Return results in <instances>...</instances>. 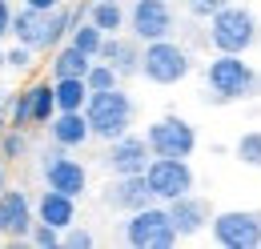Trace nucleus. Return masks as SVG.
<instances>
[{"label": "nucleus", "instance_id": "nucleus-1", "mask_svg": "<svg viewBox=\"0 0 261 249\" xmlns=\"http://www.w3.org/2000/svg\"><path fill=\"white\" fill-rule=\"evenodd\" d=\"M261 96V72L241 53H213L205 64V105H233V101H257Z\"/></svg>", "mask_w": 261, "mask_h": 249}, {"label": "nucleus", "instance_id": "nucleus-2", "mask_svg": "<svg viewBox=\"0 0 261 249\" xmlns=\"http://www.w3.org/2000/svg\"><path fill=\"white\" fill-rule=\"evenodd\" d=\"M261 36V20L245 8V4H225L221 12L209 16V29H205V44H213V53H249Z\"/></svg>", "mask_w": 261, "mask_h": 249}, {"label": "nucleus", "instance_id": "nucleus-3", "mask_svg": "<svg viewBox=\"0 0 261 249\" xmlns=\"http://www.w3.org/2000/svg\"><path fill=\"white\" fill-rule=\"evenodd\" d=\"M85 117H89V124H93V137H100V141H117V137L133 133L137 101H133V93H125V89L117 85V89H105V93L89 96Z\"/></svg>", "mask_w": 261, "mask_h": 249}, {"label": "nucleus", "instance_id": "nucleus-4", "mask_svg": "<svg viewBox=\"0 0 261 249\" xmlns=\"http://www.w3.org/2000/svg\"><path fill=\"white\" fill-rule=\"evenodd\" d=\"M121 237H125V245H133V249H173L181 241V233H177L173 213H169L165 201H153V205L129 213V221L121 225Z\"/></svg>", "mask_w": 261, "mask_h": 249}, {"label": "nucleus", "instance_id": "nucleus-5", "mask_svg": "<svg viewBox=\"0 0 261 249\" xmlns=\"http://www.w3.org/2000/svg\"><path fill=\"white\" fill-rule=\"evenodd\" d=\"M193 72V53L185 48V44H177L173 36H165V40H149L145 44V57H141V77L149 81V85H181L185 77Z\"/></svg>", "mask_w": 261, "mask_h": 249}, {"label": "nucleus", "instance_id": "nucleus-6", "mask_svg": "<svg viewBox=\"0 0 261 249\" xmlns=\"http://www.w3.org/2000/svg\"><path fill=\"white\" fill-rule=\"evenodd\" d=\"M40 181H44V189H61L68 197H85L89 193V169H85V161L72 157V149L53 145V149L40 153Z\"/></svg>", "mask_w": 261, "mask_h": 249}, {"label": "nucleus", "instance_id": "nucleus-7", "mask_svg": "<svg viewBox=\"0 0 261 249\" xmlns=\"http://www.w3.org/2000/svg\"><path fill=\"white\" fill-rule=\"evenodd\" d=\"M209 233L221 249H257L261 245V213L257 209H225L213 213Z\"/></svg>", "mask_w": 261, "mask_h": 249}, {"label": "nucleus", "instance_id": "nucleus-8", "mask_svg": "<svg viewBox=\"0 0 261 249\" xmlns=\"http://www.w3.org/2000/svg\"><path fill=\"white\" fill-rule=\"evenodd\" d=\"M145 177H149V185L157 193V201H177V197L193 193V185H197L189 157H153Z\"/></svg>", "mask_w": 261, "mask_h": 249}, {"label": "nucleus", "instance_id": "nucleus-9", "mask_svg": "<svg viewBox=\"0 0 261 249\" xmlns=\"http://www.w3.org/2000/svg\"><path fill=\"white\" fill-rule=\"evenodd\" d=\"M145 141L153 157H193L197 153V129L185 117H161L145 129Z\"/></svg>", "mask_w": 261, "mask_h": 249}, {"label": "nucleus", "instance_id": "nucleus-10", "mask_svg": "<svg viewBox=\"0 0 261 249\" xmlns=\"http://www.w3.org/2000/svg\"><path fill=\"white\" fill-rule=\"evenodd\" d=\"M129 32L137 40H165L177 32V12L169 0H133L129 4Z\"/></svg>", "mask_w": 261, "mask_h": 249}, {"label": "nucleus", "instance_id": "nucleus-11", "mask_svg": "<svg viewBox=\"0 0 261 249\" xmlns=\"http://www.w3.org/2000/svg\"><path fill=\"white\" fill-rule=\"evenodd\" d=\"M153 161V149L145 137L137 133H125L117 141H109V149L100 153V165L109 169V177H133V173H145Z\"/></svg>", "mask_w": 261, "mask_h": 249}, {"label": "nucleus", "instance_id": "nucleus-12", "mask_svg": "<svg viewBox=\"0 0 261 249\" xmlns=\"http://www.w3.org/2000/svg\"><path fill=\"white\" fill-rule=\"evenodd\" d=\"M100 201H105V209H113V213H137V209L153 205L157 193H153V185H149L145 173H133V177H109Z\"/></svg>", "mask_w": 261, "mask_h": 249}, {"label": "nucleus", "instance_id": "nucleus-13", "mask_svg": "<svg viewBox=\"0 0 261 249\" xmlns=\"http://www.w3.org/2000/svg\"><path fill=\"white\" fill-rule=\"evenodd\" d=\"M36 225V205L24 189H4L0 193V237L8 241H29Z\"/></svg>", "mask_w": 261, "mask_h": 249}, {"label": "nucleus", "instance_id": "nucleus-14", "mask_svg": "<svg viewBox=\"0 0 261 249\" xmlns=\"http://www.w3.org/2000/svg\"><path fill=\"white\" fill-rule=\"evenodd\" d=\"M12 36L36 53H53V8L44 12L33 4H20L16 16H12Z\"/></svg>", "mask_w": 261, "mask_h": 249}, {"label": "nucleus", "instance_id": "nucleus-15", "mask_svg": "<svg viewBox=\"0 0 261 249\" xmlns=\"http://www.w3.org/2000/svg\"><path fill=\"white\" fill-rule=\"evenodd\" d=\"M141 57H145V40L125 36V32H109L100 44V61H109L121 77H141Z\"/></svg>", "mask_w": 261, "mask_h": 249}, {"label": "nucleus", "instance_id": "nucleus-16", "mask_svg": "<svg viewBox=\"0 0 261 249\" xmlns=\"http://www.w3.org/2000/svg\"><path fill=\"white\" fill-rule=\"evenodd\" d=\"M169 205V213H173V225H177V233L181 237H197L209 221H213V209H209V201L205 197H197V193H185V197H177V201H165Z\"/></svg>", "mask_w": 261, "mask_h": 249}, {"label": "nucleus", "instance_id": "nucleus-17", "mask_svg": "<svg viewBox=\"0 0 261 249\" xmlns=\"http://www.w3.org/2000/svg\"><path fill=\"white\" fill-rule=\"evenodd\" d=\"M48 137H53V145H61V149H85L89 137H93V124L85 117V109L57 113V117L48 121Z\"/></svg>", "mask_w": 261, "mask_h": 249}, {"label": "nucleus", "instance_id": "nucleus-18", "mask_svg": "<svg viewBox=\"0 0 261 249\" xmlns=\"http://www.w3.org/2000/svg\"><path fill=\"white\" fill-rule=\"evenodd\" d=\"M76 201L81 197H68L61 189H44L36 197V217L57 225V229H68V225H76Z\"/></svg>", "mask_w": 261, "mask_h": 249}, {"label": "nucleus", "instance_id": "nucleus-19", "mask_svg": "<svg viewBox=\"0 0 261 249\" xmlns=\"http://www.w3.org/2000/svg\"><path fill=\"white\" fill-rule=\"evenodd\" d=\"M93 61H97V57H89L85 48H76V44L68 40V44H61V48H53L48 72H53V81H61V77H89Z\"/></svg>", "mask_w": 261, "mask_h": 249}, {"label": "nucleus", "instance_id": "nucleus-20", "mask_svg": "<svg viewBox=\"0 0 261 249\" xmlns=\"http://www.w3.org/2000/svg\"><path fill=\"white\" fill-rule=\"evenodd\" d=\"M85 16L105 32H125L129 29V8L121 0H93V4H85Z\"/></svg>", "mask_w": 261, "mask_h": 249}, {"label": "nucleus", "instance_id": "nucleus-21", "mask_svg": "<svg viewBox=\"0 0 261 249\" xmlns=\"http://www.w3.org/2000/svg\"><path fill=\"white\" fill-rule=\"evenodd\" d=\"M29 96H33V124H44V129H48V121L61 113V109H57V85H53V77L33 81V85H29Z\"/></svg>", "mask_w": 261, "mask_h": 249}, {"label": "nucleus", "instance_id": "nucleus-22", "mask_svg": "<svg viewBox=\"0 0 261 249\" xmlns=\"http://www.w3.org/2000/svg\"><path fill=\"white\" fill-rule=\"evenodd\" d=\"M53 85H57V109H61V113L85 109L89 96H93V89H89L85 77H61V81H53Z\"/></svg>", "mask_w": 261, "mask_h": 249}, {"label": "nucleus", "instance_id": "nucleus-23", "mask_svg": "<svg viewBox=\"0 0 261 249\" xmlns=\"http://www.w3.org/2000/svg\"><path fill=\"white\" fill-rule=\"evenodd\" d=\"M105 36H109V32L97 29L89 16H85V20H76V24H72V32H68V40H72L76 48H85L89 57H100V44H105Z\"/></svg>", "mask_w": 261, "mask_h": 249}, {"label": "nucleus", "instance_id": "nucleus-24", "mask_svg": "<svg viewBox=\"0 0 261 249\" xmlns=\"http://www.w3.org/2000/svg\"><path fill=\"white\" fill-rule=\"evenodd\" d=\"M24 153H29V129H16V124H8V129L0 133V157L12 165V161H20Z\"/></svg>", "mask_w": 261, "mask_h": 249}, {"label": "nucleus", "instance_id": "nucleus-25", "mask_svg": "<svg viewBox=\"0 0 261 249\" xmlns=\"http://www.w3.org/2000/svg\"><path fill=\"white\" fill-rule=\"evenodd\" d=\"M233 157H237L241 165H249V169H261V129L241 133L237 145H233Z\"/></svg>", "mask_w": 261, "mask_h": 249}, {"label": "nucleus", "instance_id": "nucleus-26", "mask_svg": "<svg viewBox=\"0 0 261 249\" xmlns=\"http://www.w3.org/2000/svg\"><path fill=\"white\" fill-rule=\"evenodd\" d=\"M8 124H16V129H33V96H29V85L8 96Z\"/></svg>", "mask_w": 261, "mask_h": 249}, {"label": "nucleus", "instance_id": "nucleus-27", "mask_svg": "<svg viewBox=\"0 0 261 249\" xmlns=\"http://www.w3.org/2000/svg\"><path fill=\"white\" fill-rule=\"evenodd\" d=\"M85 81H89V89H93V93H105V89H117V85H121V72H117L109 61H100V57H97Z\"/></svg>", "mask_w": 261, "mask_h": 249}, {"label": "nucleus", "instance_id": "nucleus-28", "mask_svg": "<svg viewBox=\"0 0 261 249\" xmlns=\"http://www.w3.org/2000/svg\"><path fill=\"white\" fill-rule=\"evenodd\" d=\"M29 245H36V249H57V245H65V229H57V225H48V221L36 217L33 233H29Z\"/></svg>", "mask_w": 261, "mask_h": 249}, {"label": "nucleus", "instance_id": "nucleus-29", "mask_svg": "<svg viewBox=\"0 0 261 249\" xmlns=\"http://www.w3.org/2000/svg\"><path fill=\"white\" fill-rule=\"evenodd\" d=\"M33 64H36V48L20 44V40H16L12 48H8V68H12V72H29Z\"/></svg>", "mask_w": 261, "mask_h": 249}, {"label": "nucleus", "instance_id": "nucleus-30", "mask_svg": "<svg viewBox=\"0 0 261 249\" xmlns=\"http://www.w3.org/2000/svg\"><path fill=\"white\" fill-rule=\"evenodd\" d=\"M93 245H97V237H93V229H85L81 221L65 229V249H93Z\"/></svg>", "mask_w": 261, "mask_h": 249}, {"label": "nucleus", "instance_id": "nucleus-31", "mask_svg": "<svg viewBox=\"0 0 261 249\" xmlns=\"http://www.w3.org/2000/svg\"><path fill=\"white\" fill-rule=\"evenodd\" d=\"M181 4L193 12L197 20H209L213 12H221V8H225V4H233V0H181Z\"/></svg>", "mask_w": 261, "mask_h": 249}, {"label": "nucleus", "instance_id": "nucleus-32", "mask_svg": "<svg viewBox=\"0 0 261 249\" xmlns=\"http://www.w3.org/2000/svg\"><path fill=\"white\" fill-rule=\"evenodd\" d=\"M12 16H16L12 0H0V40H8V36H12Z\"/></svg>", "mask_w": 261, "mask_h": 249}, {"label": "nucleus", "instance_id": "nucleus-33", "mask_svg": "<svg viewBox=\"0 0 261 249\" xmlns=\"http://www.w3.org/2000/svg\"><path fill=\"white\" fill-rule=\"evenodd\" d=\"M20 4H33V8H44V12H48V8H61L65 0H20Z\"/></svg>", "mask_w": 261, "mask_h": 249}, {"label": "nucleus", "instance_id": "nucleus-34", "mask_svg": "<svg viewBox=\"0 0 261 249\" xmlns=\"http://www.w3.org/2000/svg\"><path fill=\"white\" fill-rule=\"evenodd\" d=\"M4 189H8V161L0 157V193H4Z\"/></svg>", "mask_w": 261, "mask_h": 249}, {"label": "nucleus", "instance_id": "nucleus-35", "mask_svg": "<svg viewBox=\"0 0 261 249\" xmlns=\"http://www.w3.org/2000/svg\"><path fill=\"white\" fill-rule=\"evenodd\" d=\"M0 68H8V53H0Z\"/></svg>", "mask_w": 261, "mask_h": 249}]
</instances>
